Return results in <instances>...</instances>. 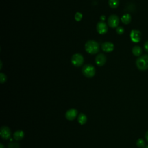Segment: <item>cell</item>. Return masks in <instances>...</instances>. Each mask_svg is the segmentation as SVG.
Here are the masks:
<instances>
[{
	"mask_svg": "<svg viewBox=\"0 0 148 148\" xmlns=\"http://www.w3.org/2000/svg\"><path fill=\"white\" fill-rule=\"evenodd\" d=\"M116 32L119 35H121L124 33V29L123 27H121V26H119V27H117V28H116Z\"/></svg>",
	"mask_w": 148,
	"mask_h": 148,
	"instance_id": "cell-20",
	"label": "cell"
},
{
	"mask_svg": "<svg viewBox=\"0 0 148 148\" xmlns=\"http://www.w3.org/2000/svg\"><path fill=\"white\" fill-rule=\"evenodd\" d=\"M145 138H146V140L148 142V131H146V134H145Z\"/></svg>",
	"mask_w": 148,
	"mask_h": 148,
	"instance_id": "cell-23",
	"label": "cell"
},
{
	"mask_svg": "<svg viewBox=\"0 0 148 148\" xmlns=\"http://www.w3.org/2000/svg\"><path fill=\"white\" fill-rule=\"evenodd\" d=\"M82 14L80 12H77L75 15V19L76 20V21H79L82 20Z\"/></svg>",
	"mask_w": 148,
	"mask_h": 148,
	"instance_id": "cell-18",
	"label": "cell"
},
{
	"mask_svg": "<svg viewBox=\"0 0 148 148\" xmlns=\"http://www.w3.org/2000/svg\"><path fill=\"white\" fill-rule=\"evenodd\" d=\"M83 56L79 53H76L73 54L71 58V62L75 66H80L83 64Z\"/></svg>",
	"mask_w": 148,
	"mask_h": 148,
	"instance_id": "cell-4",
	"label": "cell"
},
{
	"mask_svg": "<svg viewBox=\"0 0 148 148\" xmlns=\"http://www.w3.org/2000/svg\"><path fill=\"white\" fill-rule=\"evenodd\" d=\"M132 54L134 56H139L142 54V49H141V47L140 46H135L134 47H133V48L132 49Z\"/></svg>",
	"mask_w": 148,
	"mask_h": 148,
	"instance_id": "cell-14",
	"label": "cell"
},
{
	"mask_svg": "<svg viewBox=\"0 0 148 148\" xmlns=\"http://www.w3.org/2000/svg\"><path fill=\"white\" fill-rule=\"evenodd\" d=\"M0 148H4V146H3V145H2V143H1V144H0Z\"/></svg>",
	"mask_w": 148,
	"mask_h": 148,
	"instance_id": "cell-24",
	"label": "cell"
},
{
	"mask_svg": "<svg viewBox=\"0 0 148 148\" xmlns=\"http://www.w3.org/2000/svg\"><path fill=\"white\" fill-rule=\"evenodd\" d=\"M100 19H101V21H103L105 20V16L104 15H102V16H101V17H100Z\"/></svg>",
	"mask_w": 148,
	"mask_h": 148,
	"instance_id": "cell-22",
	"label": "cell"
},
{
	"mask_svg": "<svg viewBox=\"0 0 148 148\" xmlns=\"http://www.w3.org/2000/svg\"><path fill=\"white\" fill-rule=\"evenodd\" d=\"M102 50L105 52H111L114 49V45L109 42H105L102 44Z\"/></svg>",
	"mask_w": 148,
	"mask_h": 148,
	"instance_id": "cell-11",
	"label": "cell"
},
{
	"mask_svg": "<svg viewBox=\"0 0 148 148\" xmlns=\"http://www.w3.org/2000/svg\"><path fill=\"white\" fill-rule=\"evenodd\" d=\"M7 80V77L3 73H0V80H1V83H5Z\"/></svg>",
	"mask_w": 148,
	"mask_h": 148,
	"instance_id": "cell-19",
	"label": "cell"
},
{
	"mask_svg": "<svg viewBox=\"0 0 148 148\" xmlns=\"http://www.w3.org/2000/svg\"><path fill=\"white\" fill-rule=\"evenodd\" d=\"M87 117L84 113H80L77 117V121L78 122L81 124L83 125L87 122Z\"/></svg>",
	"mask_w": 148,
	"mask_h": 148,
	"instance_id": "cell-15",
	"label": "cell"
},
{
	"mask_svg": "<svg viewBox=\"0 0 148 148\" xmlns=\"http://www.w3.org/2000/svg\"><path fill=\"white\" fill-rule=\"evenodd\" d=\"M24 136V133L22 130H17L15 131L13 134L14 139L16 140H21Z\"/></svg>",
	"mask_w": 148,
	"mask_h": 148,
	"instance_id": "cell-12",
	"label": "cell"
},
{
	"mask_svg": "<svg viewBox=\"0 0 148 148\" xmlns=\"http://www.w3.org/2000/svg\"><path fill=\"white\" fill-rule=\"evenodd\" d=\"M130 38L133 42L138 43L140 40L141 33L139 31L136 29H133L131 31Z\"/></svg>",
	"mask_w": 148,
	"mask_h": 148,
	"instance_id": "cell-6",
	"label": "cell"
},
{
	"mask_svg": "<svg viewBox=\"0 0 148 148\" xmlns=\"http://www.w3.org/2000/svg\"><path fill=\"white\" fill-rule=\"evenodd\" d=\"M109 5L112 8H116L119 5V0H109Z\"/></svg>",
	"mask_w": 148,
	"mask_h": 148,
	"instance_id": "cell-16",
	"label": "cell"
},
{
	"mask_svg": "<svg viewBox=\"0 0 148 148\" xmlns=\"http://www.w3.org/2000/svg\"><path fill=\"white\" fill-rule=\"evenodd\" d=\"M144 48H145V50H146V51H147V52L148 53V40L146 41V42L145 43Z\"/></svg>",
	"mask_w": 148,
	"mask_h": 148,
	"instance_id": "cell-21",
	"label": "cell"
},
{
	"mask_svg": "<svg viewBox=\"0 0 148 148\" xmlns=\"http://www.w3.org/2000/svg\"><path fill=\"white\" fill-rule=\"evenodd\" d=\"M82 73L88 78L92 77L95 74V69L94 66L90 64H86L83 66L82 69Z\"/></svg>",
	"mask_w": 148,
	"mask_h": 148,
	"instance_id": "cell-3",
	"label": "cell"
},
{
	"mask_svg": "<svg viewBox=\"0 0 148 148\" xmlns=\"http://www.w3.org/2000/svg\"><path fill=\"white\" fill-rule=\"evenodd\" d=\"M136 65L141 71L148 69V54H143L138 57L136 60Z\"/></svg>",
	"mask_w": 148,
	"mask_h": 148,
	"instance_id": "cell-2",
	"label": "cell"
},
{
	"mask_svg": "<svg viewBox=\"0 0 148 148\" xmlns=\"http://www.w3.org/2000/svg\"><path fill=\"white\" fill-rule=\"evenodd\" d=\"M136 145L139 148H144V147H145V146H146L145 142L142 139H138L136 140Z\"/></svg>",
	"mask_w": 148,
	"mask_h": 148,
	"instance_id": "cell-17",
	"label": "cell"
},
{
	"mask_svg": "<svg viewBox=\"0 0 148 148\" xmlns=\"http://www.w3.org/2000/svg\"><path fill=\"white\" fill-rule=\"evenodd\" d=\"M85 50L90 54H95L99 51V44L95 40H88L85 44Z\"/></svg>",
	"mask_w": 148,
	"mask_h": 148,
	"instance_id": "cell-1",
	"label": "cell"
},
{
	"mask_svg": "<svg viewBox=\"0 0 148 148\" xmlns=\"http://www.w3.org/2000/svg\"><path fill=\"white\" fill-rule=\"evenodd\" d=\"M108 24L109 27L111 28L117 27L119 24V18L117 15L112 14L110 15L108 19Z\"/></svg>",
	"mask_w": 148,
	"mask_h": 148,
	"instance_id": "cell-5",
	"label": "cell"
},
{
	"mask_svg": "<svg viewBox=\"0 0 148 148\" xmlns=\"http://www.w3.org/2000/svg\"><path fill=\"white\" fill-rule=\"evenodd\" d=\"M145 148H148V145H147Z\"/></svg>",
	"mask_w": 148,
	"mask_h": 148,
	"instance_id": "cell-25",
	"label": "cell"
},
{
	"mask_svg": "<svg viewBox=\"0 0 148 148\" xmlns=\"http://www.w3.org/2000/svg\"><path fill=\"white\" fill-rule=\"evenodd\" d=\"M0 135L2 139H8L11 135V132H10V128L6 126H2L1 128Z\"/></svg>",
	"mask_w": 148,
	"mask_h": 148,
	"instance_id": "cell-7",
	"label": "cell"
},
{
	"mask_svg": "<svg viewBox=\"0 0 148 148\" xmlns=\"http://www.w3.org/2000/svg\"><path fill=\"white\" fill-rule=\"evenodd\" d=\"M77 113V110L76 109H70L66 111L65 113V117L67 120L72 121L76 117Z\"/></svg>",
	"mask_w": 148,
	"mask_h": 148,
	"instance_id": "cell-9",
	"label": "cell"
},
{
	"mask_svg": "<svg viewBox=\"0 0 148 148\" xmlns=\"http://www.w3.org/2000/svg\"><path fill=\"white\" fill-rule=\"evenodd\" d=\"M97 31L100 34H105L108 31V26L106 24L102 21L98 22L97 24Z\"/></svg>",
	"mask_w": 148,
	"mask_h": 148,
	"instance_id": "cell-8",
	"label": "cell"
},
{
	"mask_svg": "<svg viewBox=\"0 0 148 148\" xmlns=\"http://www.w3.org/2000/svg\"><path fill=\"white\" fill-rule=\"evenodd\" d=\"M106 61V57L105 54L100 53L98 54L95 57V63L98 66H103Z\"/></svg>",
	"mask_w": 148,
	"mask_h": 148,
	"instance_id": "cell-10",
	"label": "cell"
},
{
	"mask_svg": "<svg viewBox=\"0 0 148 148\" xmlns=\"http://www.w3.org/2000/svg\"><path fill=\"white\" fill-rule=\"evenodd\" d=\"M121 20L122 21L123 23H124V24H129L131 21V16L130 14L127 13L124 14L121 18Z\"/></svg>",
	"mask_w": 148,
	"mask_h": 148,
	"instance_id": "cell-13",
	"label": "cell"
}]
</instances>
